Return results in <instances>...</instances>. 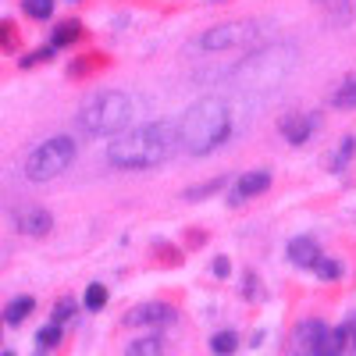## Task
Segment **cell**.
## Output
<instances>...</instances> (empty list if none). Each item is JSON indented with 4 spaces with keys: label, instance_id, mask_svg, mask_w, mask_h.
<instances>
[{
    "label": "cell",
    "instance_id": "cell-1",
    "mask_svg": "<svg viewBox=\"0 0 356 356\" xmlns=\"http://www.w3.org/2000/svg\"><path fill=\"white\" fill-rule=\"evenodd\" d=\"M178 150V136L171 122H150L139 125L132 132H122L111 146H107V164L125 168V171H146L157 168L164 161H171V154Z\"/></svg>",
    "mask_w": 356,
    "mask_h": 356
},
{
    "label": "cell",
    "instance_id": "cell-2",
    "mask_svg": "<svg viewBox=\"0 0 356 356\" xmlns=\"http://www.w3.org/2000/svg\"><path fill=\"white\" fill-rule=\"evenodd\" d=\"M175 136H178V146L193 157H203L218 150V146L232 136V111L225 100L218 97H203L196 100L193 107H186V114L178 118L175 125Z\"/></svg>",
    "mask_w": 356,
    "mask_h": 356
},
{
    "label": "cell",
    "instance_id": "cell-3",
    "mask_svg": "<svg viewBox=\"0 0 356 356\" xmlns=\"http://www.w3.org/2000/svg\"><path fill=\"white\" fill-rule=\"evenodd\" d=\"M132 114H136V104L129 93H122V89H104V93H93L82 104L79 125L89 136H114V132H125L132 125Z\"/></svg>",
    "mask_w": 356,
    "mask_h": 356
},
{
    "label": "cell",
    "instance_id": "cell-4",
    "mask_svg": "<svg viewBox=\"0 0 356 356\" xmlns=\"http://www.w3.org/2000/svg\"><path fill=\"white\" fill-rule=\"evenodd\" d=\"M72 161H75V139L54 136L25 157V178L29 182H50V178H57L61 171H68Z\"/></svg>",
    "mask_w": 356,
    "mask_h": 356
},
{
    "label": "cell",
    "instance_id": "cell-5",
    "mask_svg": "<svg viewBox=\"0 0 356 356\" xmlns=\"http://www.w3.org/2000/svg\"><path fill=\"white\" fill-rule=\"evenodd\" d=\"M289 50V47H285ZM285 50H264V54H253V57H246V65L239 68V89H271V86H278L285 75H289V68H292V61H282L278 68H275V61L285 54Z\"/></svg>",
    "mask_w": 356,
    "mask_h": 356
},
{
    "label": "cell",
    "instance_id": "cell-6",
    "mask_svg": "<svg viewBox=\"0 0 356 356\" xmlns=\"http://www.w3.org/2000/svg\"><path fill=\"white\" fill-rule=\"evenodd\" d=\"M253 36H257L253 25H246V22H228V25L207 29V33L200 36V47H203V50H235V47L253 43Z\"/></svg>",
    "mask_w": 356,
    "mask_h": 356
},
{
    "label": "cell",
    "instance_id": "cell-7",
    "mask_svg": "<svg viewBox=\"0 0 356 356\" xmlns=\"http://www.w3.org/2000/svg\"><path fill=\"white\" fill-rule=\"evenodd\" d=\"M15 218V228L22 235H47L54 228V218L47 207H36V203H29V207H18V211L11 214Z\"/></svg>",
    "mask_w": 356,
    "mask_h": 356
},
{
    "label": "cell",
    "instance_id": "cell-8",
    "mask_svg": "<svg viewBox=\"0 0 356 356\" xmlns=\"http://www.w3.org/2000/svg\"><path fill=\"white\" fill-rule=\"evenodd\" d=\"M271 189V171H246L243 178H239V186H235V193H232V203H243V200H253V196H260V193H267Z\"/></svg>",
    "mask_w": 356,
    "mask_h": 356
},
{
    "label": "cell",
    "instance_id": "cell-9",
    "mask_svg": "<svg viewBox=\"0 0 356 356\" xmlns=\"http://www.w3.org/2000/svg\"><path fill=\"white\" fill-rule=\"evenodd\" d=\"M171 321H175L171 303H146V307H136L129 314V324H136V328H146V324H171Z\"/></svg>",
    "mask_w": 356,
    "mask_h": 356
},
{
    "label": "cell",
    "instance_id": "cell-10",
    "mask_svg": "<svg viewBox=\"0 0 356 356\" xmlns=\"http://www.w3.org/2000/svg\"><path fill=\"white\" fill-rule=\"evenodd\" d=\"M314 118H307V114H285L282 118V136L289 139V143H296V146H303L307 139H310V132H314Z\"/></svg>",
    "mask_w": 356,
    "mask_h": 356
},
{
    "label": "cell",
    "instance_id": "cell-11",
    "mask_svg": "<svg viewBox=\"0 0 356 356\" xmlns=\"http://www.w3.org/2000/svg\"><path fill=\"white\" fill-rule=\"evenodd\" d=\"M289 260L296 267H314L321 260V250H317V243L310 239V235H296V239L289 243Z\"/></svg>",
    "mask_w": 356,
    "mask_h": 356
},
{
    "label": "cell",
    "instance_id": "cell-12",
    "mask_svg": "<svg viewBox=\"0 0 356 356\" xmlns=\"http://www.w3.org/2000/svg\"><path fill=\"white\" fill-rule=\"evenodd\" d=\"M346 339H349V332L346 328H324V335H321V342L314 346V356H342V349H346Z\"/></svg>",
    "mask_w": 356,
    "mask_h": 356
},
{
    "label": "cell",
    "instance_id": "cell-13",
    "mask_svg": "<svg viewBox=\"0 0 356 356\" xmlns=\"http://www.w3.org/2000/svg\"><path fill=\"white\" fill-rule=\"evenodd\" d=\"M314 4L328 15L332 25H346L353 18V0H314Z\"/></svg>",
    "mask_w": 356,
    "mask_h": 356
},
{
    "label": "cell",
    "instance_id": "cell-14",
    "mask_svg": "<svg viewBox=\"0 0 356 356\" xmlns=\"http://www.w3.org/2000/svg\"><path fill=\"white\" fill-rule=\"evenodd\" d=\"M332 107H339V111H353V107H356V75L342 79V82L332 89Z\"/></svg>",
    "mask_w": 356,
    "mask_h": 356
},
{
    "label": "cell",
    "instance_id": "cell-15",
    "mask_svg": "<svg viewBox=\"0 0 356 356\" xmlns=\"http://www.w3.org/2000/svg\"><path fill=\"white\" fill-rule=\"evenodd\" d=\"M321 335H324V324L321 321H303L300 328H296V342H300L307 353H314V346L321 342Z\"/></svg>",
    "mask_w": 356,
    "mask_h": 356
},
{
    "label": "cell",
    "instance_id": "cell-16",
    "mask_svg": "<svg viewBox=\"0 0 356 356\" xmlns=\"http://www.w3.org/2000/svg\"><path fill=\"white\" fill-rule=\"evenodd\" d=\"M33 310H36V300H33V296H18V300H11V303H8L4 321H8V324H22Z\"/></svg>",
    "mask_w": 356,
    "mask_h": 356
},
{
    "label": "cell",
    "instance_id": "cell-17",
    "mask_svg": "<svg viewBox=\"0 0 356 356\" xmlns=\"http://www.w3.org/2000/svg\"><path fill=\"white\" fill-rule=\"evenodd\" d=\"M125 356H164V342L161 339H136V342H129Z\"/></svg>",
    "mask_w": 356,
    "mask_h": 356
},
{
    "label": "cell",
    "instance_id": "cell-18",
    "mask_svg": "<svg viewBox=\"0 0 356 356\" xmlns=\"http://www.w3.org/2000/svg\"><path fill=\"white\" fill-rule=\"evenodd\" d=\"M82 36V25L79 22H61L54 29V47H68V43H75Z\"/></svg>",
    "mask_w": 356,
    "mask_h": 356
},
{
    "label": "cell",
    "instance_id": "cell-19",
    "mask_svg": "<svg viewBox=\"0 0 356 356\" xmlns=\"http://www.w3.org/2000/svg\"><path fill=\"white\" fill-rule=\"evenodd\" d=\"M211 349H214V356H232L235 349H239V335H235V332H221V335L211 339Z\"/></svg>",
    "mask_w": 356,
    "mask_h": 356
},
{
    "label": "cell",
    "instance_id": "cell-20",
    "mask_svg": "<svg viewBox=\"0 0 356 356\" xmlns=\"http://www.w3.org/2000/svg\"><path fill=\"white\" fill-rule=\"evenodd\" d=\"M353 154H356V139L349 136V139H342V146H339V154L332 157V171H346V164L353 161Z\"/></svg>",
    "mask_w": 356,
    "mask_h": 356
},
{
    "label": "cell",
    "instance_id": "cell-21",
    "mask_svg": "<svg viewBox=\"0 0 356 356\" xmlns=\"http://www.w3.org/2000/svg\"><path fill=\"white\" fill-rule=\"evenodd\" d=\"M22 8H25V15L29 18H50L54 15V0H22Z\"/></svg>",
    "mask_w": 356,
    "mask_h": 356
},
{
    "label": "cell",
    "instance_id": "cell-22",
    "mask_svg": "<svg viewBox=\"0 0 356 356\" xmlns=\"http://www.w3.org/2000/svg\"><path fill=\"white\" fill-rule=\"evenodd\" d=\"M314 271H317L324 282H335V278L342 275V267H339V260H332V257H321V260L314 264Z\"/></svg>",
    "mask_w": 356,
    "mask_h": 356
},
{
    "label": "cell",
    "instance_id": "cell-23",
    "mask_svg": "<svg viewBox=\"0 0 356 356\" xmlns=\"http://www.w3.org/2000/svg\"><path fill=\"white\" fill-rule=\"evenodd\" d=\"M82 303H86V310H104V303H107V289H104V285H89Z\"/></svg>",
    "mask_w": 356,
    "mask_h": 356
},
{
    "label": "cell",
    "instance_id": "cell-24",
    "mask_svg": "<svg viewBox=\"0 0 356 356\" xmlns=\"http://www.w3.org/2000/svg\"><path fill=\"white\" fill-rule=\"evenodd\" d=\"M36 342H40L43 349H54L57 342H61V324H47V328H40Z\"/></svg>",
    "mask_w": 356,
    "mask_h": 356
},
{
    "label": "cell",
    "instance_id": "cell-25",
    "mask_svg": "<svg viewBox=\"0 0 356 356\" xmlns=\"http://www.w3.org/2000/svg\"><path fill=\"white\" fill-rule=\"evenodd\" d=\"M225 186V178L218 175V178H211V182H203V186H196V189H189L186 193V200H200V196H207V193H218Z\"/></svg>",
    "mask_w": 356,
    "mask_h": 356
},
{
    "label": "cell",
    "instance_id": "cell-26",
    "mask_svg": "<svg viewBox=\"0 0 356 356\" xmlns=\"http://www.w3.org/2000/svg\"><path fill=\"white\" fill-rule=\"evenodd\" d=\"M72 314H75V300H68V296H65V300L54 307V324H65V321H72Z\"/></svg>",
    "mask_w": 356,
    "mask_h": 356
},
{
    "label": "cell",
    "instance_id": "cell-27",
    "mask_svg": "<svg viewBox=\"0 0 356 356\" xmlns=\"http://www.w3.org/2000/svg\"><path fill=\"white\" fill-rule=\"evenodd\" d=\"M50 57H54V50L47 47V50H36V54H29V57H25V61H22V65L29 68V65H36V61H50Z\"/></svg>",
    "mask_w": 356,
    "mask_h": 356
},
{
    "label": "cell",
    "instance_id": "cell-28",
    "mask_svg": "<svg viewBox=\"0 0 356 356\" xmlns=\"http://www.w3.org/2000/svg\"><path fill=\"white\" fill-rule=\"evenodd\" d=\"M8 43H11V25L0 22V47H8Z\"/></svg>",
    "mask_w": 356,
    "mask_h": 356
},
{
    "label": "cell",
    "instance_id": "cell-29",
    "mask_svg": "<svg viewBox=\"0 0 356 356\" xmlns=\"http://www.w3.org/2000/svg\"><path fill=\"white\" fill-rule=\"evenodd\" d=\"M214 275H218V278H225V275H228V260H225V257H218V260H214Z\"/></svg>",
    "mask_w": 356,
    "mask_h": 356
},
{
    "label": "cell",
    "instance_id": "cell-30",
    "mask_svg": "<svg viewBox=\"0 0 356 356\" xmlns=\"http://www.w3.org/2000/svg\"><path fill=\"white\" fill-rule=\"evenodd\" d=\"M4 356H15V353H4Z\"/></svg>",
    "mask_w": 356,
    "mask_h": 356
},
{
    "label": "cell",
    "instance_id": "cell-31",
    "mask_svg": "<svg viewBox=\"0 0 356 356\" xmlns=\"http://www.w3.org/2000/svg\"><path fill=\"white\" fill-rule=\"evenodd\" d=\"M0 267H4V260H0Z\"/></svg>",
    "mask_w": 356,
    "mask_h": 356
}]
</instances>
